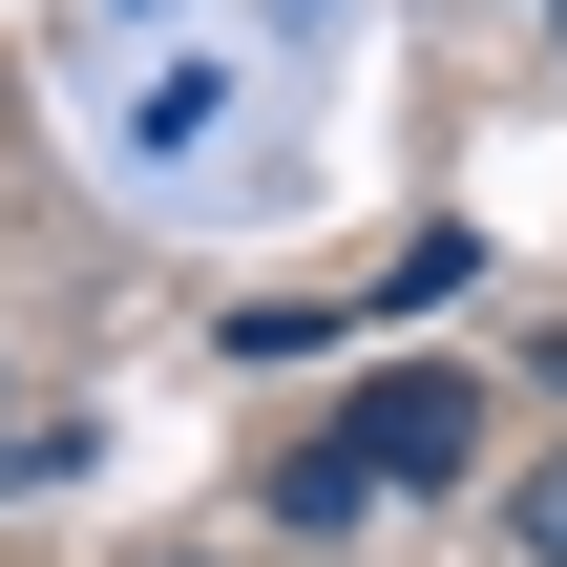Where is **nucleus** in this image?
Returning <instances> with one entry per match:
<instances>
[{"instance_id": "nucleus-2", "label": "nucleus", "mask_w": 567, "mask_h": 567, "mask_svg": "<svg viewBox=\"0 0 567 567\" xmlns=\"http://www.w3.org/2000/svg\"><path fill=\"white\" fill-rule=\"evenodd\" d=\"M505 547H526V567H567V463H526V484H505Z\"/></svg>"}, {"instance_id": "nucleus-1", "label": "nucleus", "mask_w": 567, "mask_h": 567, "mask_svg": "<svg viewBox=\"0 0 567 567\" xmlns=\"http://www.w3.org/2000/svg\"><path fill=\"white\" fill-rule=\"evenodd\" d=\"M337 463H358V484H463V463H484V400H463V379H379V400L337 421Z\"/></svg>"}]
</instances>
